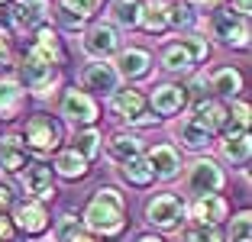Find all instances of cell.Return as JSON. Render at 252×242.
I'll return each instance as SVG.
<instances>
[{"mask_svg":"<svg viewBox=\"0 0 252 242\" xmlns=\"http://www.w3.org/2000/svg\"><path fill=\"white\" fill-rule=\"evenodd\" d=\"M84 52H88L94 61H107L113 52H120V32L110 23H94L88 32H84Z\"/></svg>","mask_w":252,"mask_h":242,"instance_id":"3957f363","label":"cell"},{"mask_svg":"<svg viewBox=\"0 0 252 242\" xmlns=\"http://www.w3.org/2000/svg\"><path fill=\"white\" fill-rule=\"evenodd\" d=\"M185 242H226V239H223V233L217 226H200V229L185 233Z\"/></svg>","mask_w":252,"mask_h":242,"instance_id":"8d00e7d4","label":"cell"},{"mask_svg":"<svg viewBox=\"0 0 252 242\" xmlns=\"http://www.w3.org/2000/svg\"><path fill=\"white\" fill-rule=\"evenodd\" d=\"M210 91H217L220 97H239V91H243V74H239L236 68H220V71H214V78H210Z\"/></svg>","mask_w":252,"mask_h":242,"instance_id":"cb8c5ba5","label":"cell"},{"mask_svg":"<svg viewBox=\"0 0 252 242\" xmlns=\"http://www.w3.org/2000/svg\"><path fill=\"white\" fill-rule=\"evenodd\" d=\"M175 136H178V139L185 142L188 149H207V146H210V139H214V136H210V132H204L191 117L181 120V123H175Z\"/></svg>","mask_w":252,"mask_h":242,"instance_id":"4316f807","label":"cell"},{"mask_svg":"<svg viewBox=\"0 0 252 242\" xmlns=\"http://www.w3.org/2000/svg\"><path fill=\"white\" fill-rule=\"evenodd\" d=\"M230 242H252V216L249 213H236L230 223Z\"/></svg>","mask_w":252,"mask_h":242,"instance_id":"d6a6232c","label":"cell"},{"mask_svg":"<svg viewBox=\"0 0 252 242\" xmlns=\"http://www.w3.org/2000/svg\"><path fill=\"white\" fill-rule=\"evenodd\" d=\"M74 152L81 155L84 161H91L97 152H100V132L97 129H81L74 136Z\"/></svg>","mask_w":252,"mask_h":242,"instance_id":"1f68e13d","label":"cell"},{"mask_svg":"<svg viewBox=\"0 0 252 242\" xmlns=\"http://www.w3.org/2000/svg\"><path fill=\"white\" fill-rule=\"evenodd\" d=\"M84 229L97 236H117L126 226V204L117 187H100L84 207Z\"/></svg>","mask_w":252,"mask_h":242,"instance_id":"6da1fadb","label":"cell"},{"mask_svg":"<svg viewBox=\"0 0 252 242\" xmlns=\"http://www.w3.org/2000/svg\"><path fill=\"white\" fill-rule=\"evenodd\" d=\"M136 242H162V239H158V236H139Z\"/></svg>","mask_w":252,"mask_h":242,"instance_id":"ab89813d","label":"cell"},{"mask_svg":"<svg viewBox=\"0 0 252 242\" xmlns=\"http://www.w3.org/2000/svg\"><path fill=\"white\" fill-rule=\"evenodd\" d=\"M0 165L7 171H23L26 168V149H23L20 136H7L0 142Z\"/></svg>","mask_w":252,"mask_h":242,"instance_id":"603a6c76","label":"cell"},{"mask_svg":"<svg viewBox=\"0 0 252 242\" xmlns=\"http://www.w3.org/2000/svg\"><path fill=\"white\" fill-rule=\"evenodd\" d=\"M142 107H146V97H142L139 91L126 88V91H113V94H110V110L117 113V117H123V120L139 117Z\"/></svg>","mask_w":252,"mask_h":242,"instance_id":"d6986e66","label":"cell"},{"mask_svg":"<svg viewBox=\"0 0 252 242\" xmlns=\"http://www.w3.org/2000/svg\"><path fill=\"white\" fill-rule=\"evenodd\" d=\"M3 55H7V45H3V39H0V59H3Z\"/></svg>","mask_w":252,"mask_h":242,"instance_id":"60d3db41","label":"cell"},{"mask_svg":"<svg viewBox=\"0 0 252 242\" xmlns=\"http://www.w3.org/2000/svg\"><path fill=\"white\" fill-rule=\"evenodd\" d=\"M149 65H152L149 52H142V49H123L113 68H117V74L136 81V78H146V74H149Z\"/></svg>","mask_w":252,"mask_h":242,"instance_id":"e0dca14e","label":"cell"},{"mask_svg":"<svg viewBox=\"0 0 252 242\" xmlns=\"http://www.w3.org/2000/svg\"><path fill=\"white\" fill-rule=\"evenodd\" d=\"M55 171H59L62 178H84L88 175V161L81 158V155L74 152V149H68V152H59L55 155Z\"/></svg>","mask_w":252,"mask_h":242,"instance_id":"83f0119b","label":"cell"},{"mask_svg":"<svg viewBox=\"0 0 252 242\" xmlns=\"http://www.w3.org/2000/svg\"><path fill=\"white\" fill-rule=\"evenodd\" d=\"M210 30H214V36L220 39V42H226V45H236V49H246V45H249V20L239 16V13H233V10L217 13L214 23H210Z\"/></svg>","mask_w":252,"mask_h":242,"instance_id":"277c9868","label":"cell"},{"mask_svg":"<svg viewBox=\"0 0 252 242\" xmlns=\"http://www.w3.org/2000/svg\"><path fill=\"white\" fill-rule=\"evenodd\" d=\"M100 3H104V0H62V10H68L71 16L84 20V16H91Z\"/></svg>","mask_w":252,"mask_h":242,"instance_id":"836d02e7","label":"cell"},{"mask_svg":"<svg viewBox=\"0 0 252 242\" xmlns=\"http://www.w3.org/2000/svg\"><path fill=\"white\" fill-rule=\"evenodd\" d=\"M188 191L194 197H210V194L223 191V171L217 168V161H210V158L194 161L191 171H188Z\"/></svg>","mask_w":252,"mask_h":242,"instance_id":"7a4b0ae2","label":"cell"},{"mask_svg":"<svg viewBox=\"0 0 252 242\" xmlns=\"http://www.w3.org/2000/svg\"><path fill=\"white\" fill-rule=\"evenodd\" d=\"M185 213V204H181L175 194H156V197L146 204V220L158 229H175Z\"/></svg>","mask_w":252,"mask_h":242,"instance_id":"8992f818","label":"cell"},{"mask_svg":"<svg viewBox=\"0 0 252 242\" xmlns=\"http://www.w3.org/2000/svg\"><path fill=\"white\" fill-rule=\"evenodd\" d=\"M117 175L123 178L129 187H149V184H152V168H149L146 158H133V161H126V165H120Z\"/></svg>","mask_w":252,"mask_h":242,"instance_id":"d4e9b609","label":"cell"},{"mask_svg":"<svg viewBox=\"0 0 252 242\" xmlns=\"http://www.w3.org/2000/svg\"><path fill=\"white\" fill-rule=\"evenodd\" d=\"M10 204H13V194H10V187H7V184H0V213H3V210H10Z\"/></svg>","mask_w":252,"mask_h":242,"instance_id":"74e56055","label":"cell"},{"mask_svg":"<svg viewBox=\"0 0 252 242\" xmlns=\"http://www.w3.org/2000/svg\"><path fill=\"white\" fill-rule=\"evenodd\" d=\"M249 152H252L249 132H239V136H226V139H223V158L233 161V165H246V161H249Z\"/></svg>","mask_w":252,"mask_h":242,"instance_id":"f1b7e54d","label":"cell"},{"mask_svg":"<svg viewBox=\"0 0 252 242\" xmlns=\"http://www.w3.org/2000/svg\"><path fill=\"white\" fill-rule=\"evenodd\" d=\"M55 242H100V239H97L94 233H88V229L68 213V216L59 220V226H55Z\"/></svg>","mask_w":252,"mask_h":242,"instance_id":"484cf974","label":"cell"},{"mask_svg":"<svg viewBox=\"0 0 252 242\" xmlns=\"http://www.w3.org/2000/svg\"><path fill=\"white\" fill-rule=\"evenodd\" d=\"M197 3H214V0H197Z\"/></svg>","mask_w":252,"mask_h":242,"instance_id":"b9f144b4","label":"cell"},{"mask_svg":"<svg viewBox=\"0 0 252 242\" xmlns=\"http://www.w3.org/2000/svg\"><path fill=\"white\" fill-rule=\"evenodd\" d=\"M146 161H149V168H152V178H165V181L175 178L178 168H181V158L171 146H156L146 155Z\"/></svg>","mask_w":252,"mask_h":242,"instance_id":"2e32d148","label":"cell"},{"mask_svg":"<svg viewBox=\"0 0 252 242\" xmlns=\"http://www.w3.org/2000/svg\"><path fill=\"white\" fill-rule=\"evenodd\" d=\"M194 23V16H191V7L188 3H171L168 7V26H191Z\"/></svg>","mask_w":252,"mask_h":242,"instance_id":"d590c367","label":"cell"},{"mask_svg":"<svg viewBox=\"0 0 252 242\" xmlns=\"http://www.w3.org/2000/svg\"><path fill=\"white\" fill-rule=\"evenodd\" d=\"M45 13H49V0H20L7 10V20L13 30H39L45 23Z\"/></svg>","mask_w":252,"mask_h":242,"instance_id":"9c48e42d","label":"cell"},{"mask_svg":"<svg viewBox=\"0 0 252 242\" xmlns=\"http://www.w3.org/2000/svg\"><path fill=\"white\" fill-rule=\"evenodd\" d=\"M23 103V91L16 81H0V117H10V113L20 110Z\"/></svg>","mask_w":252,"mask_h":242,"instance_id":"4dcf8cb0","label":"cell"},{"mask_svg":"<svg viewBox=\"0 0 252 242\" xmlns=\"http://www.w3.org/2000/svg\"><path fill=\"white\" fill-rule=\"evenodd\" d=\"M20 78L32 94H49L55 78H59V71H55V65H49V61L36 59L32 52H26V59H23V65H20Z\"/></svg>","mask_w":252,"mask_h":242,"instance_id":"5b68a950","label":"cell"},{"mask_svg":"<svg viewBox=\"0 0 252 242\" xmlns=\"http://www.w3.org/2000/svg\"><path fill=\"white\" fill-rule=\"evenodd\" d=\"M59 142H62V126L55 123L52 117L39 113V117H32L30 123H26V146L30 149H36V152H52Z\"/></svg>","mask_w":252,"mask_h":242,"instance_id":"52a82bcc","label":"cell"},{"mask_svg":"<svg viewBox=\"0 0 252 242\" xmlns=\"http://www.w3.org/2000/svg\"><path fill=\"white\" fill-rule=\"evenodd\" d=\"M23 187H26V194H32L39 204H42V200H52L55 197L52 168H45V165H39V161L26 165V168H23Z\"/></svg>","mask_w":252,"mask_h":242,"instance_id":"7c38bea8","label":"cell"},{"mask_svg":"<svg viewBox=\"0 0 252 242\" xmlns=\"http://www.w3.org/2000/svg\"><path fill=\"white\" fill-rule=\"evenodd\" d=\"M13 220L26 236H39L49 226V213H45V207L39 204V200H23V204H16Z\"/></svg>","mask_w":252,"mask_h":242,"instance_id":"4fadbf2b","label":"cell"},{"mask_svg":"<svg viewBox=\"0 0 252 242\" xmlns=\"http://www.w3.org/2000/svg\"><path fill=\"white\" fill-rule=\"evenodd\" d=\"M139 26L146 32H152V36L165 32V30H168V3H162V0L142 3V10H139Z\"/></svg>","mask_w":252,"mask_h":242,"instance_id":"ffe728a7","label":"cell"},{"mask_svg":"<svg viewBox=\"0 0 252 242\" xmlns=\"http://www.w3.org/2000/svg\"><path fill=\"white\" fill-rule=\"evenodd\" d=\"M30 52L36 55V59L49 61V65H62V61H65V52H62V39L55 36L49 26H39V30H36V39H32Z\"/></svg>","mask_w":252,"mask_h":242,"instance_id":"5bb4252c","label":"cell"},{"mask_svg":"<svg viewBox=\"0 0 252 242\" xmlns=\"http://www.w3.org/2000/svg\"><path fill=\"white\" fill-rule=\"evenodd\" d=\"M62 117L71 120V123L91 126V123L97 120V103L91 100V94L71 88V91H65V94H62Z\"/></svg>","mask_w":252,"mask_h":242,"instance_id":"30bf717a","label":"cell"},{"mask_svg":"<svg viewBox=\"0 0 252 242\" xmlns=\"http://www.w3.org/2000/svg\"><path fill=\"white\" fill-rule=\"evenodd\" d=\"M185 42V49L191 52V59H194V65H200V61L210 55V45H207V39H200V36H188V39H181Z\"/></svg>","mask_w":252,"mask_h":242,"instance_id":"e575fe53","label":"cell"},{"mask_svg":"<svg viewBox=\"0 0 252 242\" xmlns=\"http://www.w3.org/2000/svg\"><path fill=\"white\" fill-rule=\"evenodd\" d=\"M113 20L126 30L139 26V10H142V0H113Z\"/></svg>","mask_w":252,"mask_h":242,"instance_id":"f546056e","label":"cell"},{"mask_svg":"<svg viewBox=\"0 0 252 242\" xmlns=\"http://www.w3.org/2000/svg\"><path fill=\"white\" fill-rule=\"evenodd\" d=\"M194 123L200 126L204 132H220L223 129V123H226V107L223 103H217V100H200L197 107H194Z\"/></svg>","mask_w":252,"mask_h":242,"instance_id":"ac0fdd59","label":"cell"},{"mask_svg":"<svg viewBox=\"0 0 252 242\" xmlns=\"http://www.w3.org/2000/svg\"><path fill=\"white\" fill-rule=\"evenodd\" d=\"M42 242H55V239H42Z\"/></svg>","mask_w":252,"mask_h":242,"instance_id":"7bdbcfd3","label":"cell"},{"mask_svg":"<svg viewBox=\"0 0 252 242\" xmlns=\"http://www.w3.org/2000/svg\"><path fill=\"white\" fill-rule=\"evenodd\" d=\"M10 239H13V226L0 216V242H10Z\"/></svg>","mask_w":252,"mask_h":242,"instance_id":"f35d334b","label":"cell"},{"mask_svg":"<svg viewBox=\"0 0 252 242\" xmlns=\"http://www.w3.org/2000/svg\"><path fill=\"white\" fill-rule=\"evenodd\" d=\"M185 103H188V91L181 88V84H162V88L152 91V110H156L158 117L178 113Z\"/></svg>","mask_w":252,"mask_h":242,"instance_id":"9a60e30c","label":"cell"},{"mask_svg":"<svg viewBox=\"0 0 252 242\" xmlns=\"http://www.w3.org/2000/svg\"><path fill=\"white\" fill-rule=\"evenodd\" d=\"M107 152H110V158L117 165H126V161H133V158H142V142L136 136H113Z\"/></svg>","mask_w":252,"mask_h":242,"instance_id":"7402d4cb","label":"cell"},{"mask_svg":"<svg viewBox=\"0 0 252 242\" xmlns=\"http://www.w3.org/2000/svg\"><path fill=\"white\" fill-rule=\"evenodd\" d=\"M185 213L197 226H217L220 220H226L230 207H226V200H223L220 194H210V197H194L191 204L185 207Z\"/></svg>","mask_w":252,"mask_h":242,"instance_id":"ba28073f","label":"cell"},{"mask_svg":"<svg viewBox=\"0 0 252 242\" xmlns=\"http://www.w3.org/2000/svg\"><path fill=\"white\" fill-rule=\"evenodd\" d=\"M117 81H120V74L110 61H91L81 71L84 94H88V91H94V94H113V91H117Z\"/></svg>","mask_w":252,"mask_h":242,"instance_id":"8fae6325","label":"cell"},{"mask_svg":"<svg viewBox=\"0 0 252 242\" xmlns=\"http://www.w3.org/2000/svg\"><path fill=\"white\" fill-rule=\"evenodd\" d=\"M162 68L171 74H185L194 68V59H191V52L185 49V42H175V45H165L162 49Z\"/></svg>","mask_w":252,"mask_h":242,"instance_id":"44dd1931","label":"cell"}]
</instances>
